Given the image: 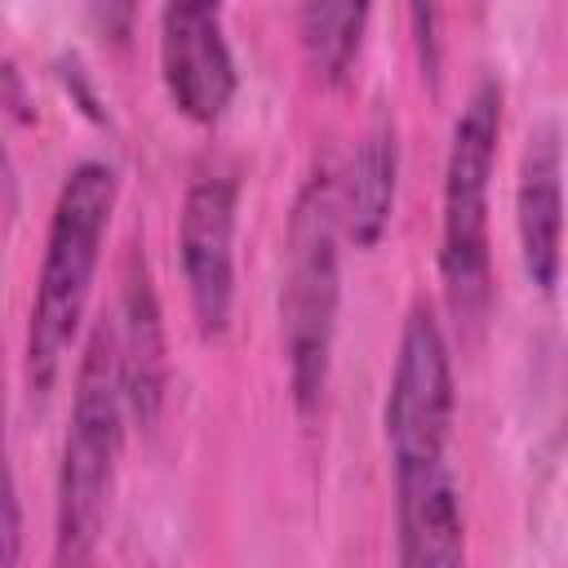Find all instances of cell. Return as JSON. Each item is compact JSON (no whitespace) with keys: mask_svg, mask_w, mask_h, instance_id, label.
Returning a JSON list of instances; mask_svg holds the SVG:
<instances>
[{"mask_svg":"<svg viewBox=\"0 0 568 568\" xmlns=\"http://www.w3.org/2000/svg\"><path fill=\"white\" fill-rule=\"evenodd\" d=\"M222 0H164L160 9V71L173 106L213 124L235 98V58L217 18Z\"/></svg>","mask_w":568,"mask_h":568,"instance_id":"obj_6","label":"cell"},{"mask_svg":"<svg viewBox=\"0 0 568 568\" xmlns=\"http://www.w3.org/2000/svg\"><path fill=\"white\" fill-rule=\"evenodd\" d=\"M120 368H124V395L129 413L138 426H155L160 404H164V382H169V355H164V320H160V297L146 271V257L138 244L124 253V275H120Z\"/></svg>","mask_w":568,"mask_h":568,"instance_id":"obj_9","label":"cell"},{"mask_svg":"<svg viewBox=\"0 0 568 568\" xmlns=\"http://www.w3.org/2000/svg\"><path fill=\"white\" fill-rule=\"evenodd\" d=\"M515 222H519L524 271L541 293H550L564 262V151L555 124H537L524 142Z\"/></svg>","mask_w":568,"mask_h":568,"instance_id":"obj_8","label":"cell"},{"mask_svg":"<svg viewBox=\"0 0 568 568\" xmlns=\"http://www.w3.org/2000/svg\"><path fill=\"white\" fill-rule=\"evenodd\" d=\"M89 13H93V27L106 40L124 44L129 31H133V18H138V0H89Z\"/></svg>","mask_w":568,"mask_h":568,"instance_id":"obj_14","label":"cell"},{"mask_svg":"<svg viewBox=\"0 0 568 568\" xmlns=\"http://www.w3.org/2000/svg\"><path fill=\"white\" fill-rule=\"evenodd\" d=\"M111 209H115V169L102 160H80L58 191L49 240H44V262L36 280V302H31L27 373L36 390H49L58 359L84 320V302L98 275Z\"/></svg>","mask_w":568,"mask_h":568,"instance_id":"obj_2","label":"cell"},{"mask_svg":"<svg viewBox=\"0 0 568 568\" xmlns=\"http://www.w3.org/2000/svg\"><path fill=\"white\" fill-rule=\"evenodd\" d=\"M453 430V364L439 320L417 302L399 333V355L386 395V444L395 470L444 462Z\"/></svg>","mask_w":568,"mask_h":568,"instance_id":"obj_5","label":"cell"},{"mask_svg":"<svg viewBox=\"0 0 568 568\" xmlns=\"http://www.w3.org/2000/svg\"><path fill=\"white\" fill-rule=\"evenodd\" d=\"M18 488H13V479H9V493H4V564H13L18 559Z\"/></svg>","mask_w":568,"mask_h":568,"instance_id":"obj_15","label":"cell"},{"mask_svg":"<svg viewBox=\"0 0 568 568\" xmlns=\"http://www.w3.org/2000/svg\"><path fill=\"white\" fill-rule=\"evenodd\" d=\"M368 9H373V0H311L306 4L302 36H306V53H311V67L320 80L333 84L346 75V67L355 62L359 40H364Z\"/></svg>","mask_w":568,"mask_h":568,"instance_id":"obj_12","label":"cell"},{"mask_svg":"<svg viewBox=\"0 0 568 568\" xmlns=\"http://www.w3.org/2000/svg\"><path fill=\"white\" fill-rule=\"evenodd\" d=\"M408 13H413V36H417L422 67L435 80V71H439V0H408Z\"/></svg>","mask_w":568,"mask_h":568,"instance_id":"obj_13","label":"cell"},{"mask_svg":"<svg viewBox=\"0 0 568 568\" xmlns=\"http://www.w3.org/2000/svg\"><path fill=\"white\" fill-rule=\"evenodd\" d=\"M501 138V84L488 75L466 98L448 169H444V240H439V275L453 311L462 320H479L493 293L488 275V182L497 164Z\"/></svg>","mask_w":568,"mask_h":568,"instance_id":"obj_4","label":"cell"},{"mask_svg":"<svg viewBox=\"0 0 568 568\" xmlns=\"http://www.w3.org/2000/svg\"><path fill=\"white\" fill-rule=\"evenodd\" d=\"M395 519L404 568H457L466 559L457 484L444 462L395 470Z\"/></svg>","mask_w":568,"mask_h":568,"instance_id":"obj_10","label":"cell"},{"mask_svg":"<svg viewBox=\"0 0 568 568\" xmlns=\"http://www.w3.org/2000/svg\"><path fill=\"white\" fill-rule=\"evenodd\" d=\"M337 186L333 173L320 169L297 191L293 217H288V266L280 288V328H284V355H288V386L302 417H311L328 386L333 364V333H337Z\"/></svg>","mask_w":568,"mask_h":568,"instance_id":"obj_3","label":"cell"},{"mask_svg":"<svg viewBox=\"0 0 568 568\" xmlns=\"http://www.w3.org/2000/svg\"><path fill=\"white\" fill-rule=\"evenodd\" d=\"M395 182H399V142H395V120L377 115L368 124V133L355 146L351 160V186H346V235L355 240V248H373L386 226H390V209H395Z\"/></svg>","mask_w":568,"mask_h":568,"instance_id":"obj_11","label":"cell"},{"mask_svg":"<svg viewBox=\"0 0 568 568\" xmlns=\"http://www.w3.org/2000/svg\"><path fill=\"white\" fill-rule=\"evenodd\" d=\"M235 182L200 178L191 182L178 217V253L191 293V311L204 337H217L231 320L235 293Z\"/></svg>","mask_w":568,"mask_h":568,"instance_id":"obj_7","label":"cell"},{"mask_svg":"<svg viewBox=\"0 0 568 568\" xmlns=\"http://www.w3.org/2000/svg\"><path fill=\"white\" fill-rule=\"evenodd\" d=\"M124 368L115 324H93L71 395V426L58 466V537L53 564H84L102 537L115 457L124 444Z\"/></svg>","mask_w":568,"mask_h":568,"instance_id":"obj_1","label":"cell"}]
</instances>
